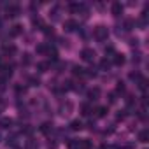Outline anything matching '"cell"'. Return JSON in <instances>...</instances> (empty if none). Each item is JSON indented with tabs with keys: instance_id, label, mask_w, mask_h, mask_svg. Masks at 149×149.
Listing matches in <instances>:
<instances>
[{
	"instance_id": "7c38bea8",
	"label": "cell",
	"mask_w": 149,
	"mask_h": 149,
	"mask_svg": "<svg viewBox=\"0 0 149 149\" xmlns=\"http://www.w3.org/2000/svg\"><path fill=\"white\" fill-rule=\"evenodd\" d=\"M147 140H149V132H147V130H142V132H139V142L146 144Z\"/></svg>"
},
{
	"instance_id": "5b68a950",
	"label": "cell",
	"mask_w": 149,
	"mask_h": 149,
	"mask_svg": "<svg viewBox=\"0 0 149 149\" xmlns=\"http://www.w3.org/2000/svg\"><path fill=\"white\" fill-rule=\"evenodd\" d=\"M112 56H114V58H112L114 65H123V63H125V54H121V53H114Z\"/></svg>"
},
{
	"instance_id": "8992f818",
	"label": "cell",
	"mask_w": 149,
	"mask_h": 149,
	"mask_svg": "<svg viewBox=\"0 0 149 149\" xmlns=\"http://www.w3.org/2000/svg\"><path fill=\"white\" fill-rule=\"evenodd\" d=\"M76 28H77V23L74 21V19H67V21H65V30H67V32H74Z\"/></svg>"
},
{
	"instance_id": "7402d4cb",
	"label": "cell",
	"mask_w": 149,
	"mask_h": 149,
	"mask_svg": "<svg viewBox=\"0 0 149 149\" xmlns=\"http://www.w3.org/2000/svg\"><path fill=\"white\" fill-rule=\"evenodd\" d=\"M90 112H91V107H90L88 104L81 105V114H83V116H90Z\"/></svg>"
},
{
	"instance_id": "d6986e66",
	"label": "cell",
	"mask_w": 149,
	"mask_h": 149,
	"mask_svg": "<svg viewBox=\"0 0 149 149\" xmlns=\"http://www.w3.org/2000/svg\"><path fill=\"white\" fill-rule=\"evenodd\" d=\"M4 53H7V54H9V53H11V54L16 53V46H14V44H4Z\"/></svg>"
},
{
	"instance_id": "6da1fadb",
	"label": "cell",
	"mask_w": 149,
	"mask_h": 149,
	"mask_svg": "<svg viewBox=\"0 0 149 149\" xmlns=\"http://www.w3.org/2000/svg\"><path fill=\"white\" fill-rule=\"evenodd\" d=\"M93 35H95V39L97 40H107V37H109V30H107V26H97L95 30H93Z\"/></svg>"
},
{
	"instance_id": "52a82bcc",
	"label": "cell",
	"mask_w": 149,
	"mask_h": 149,
	"mask_svg": "<svg viewBox=\"0 0 149 149\" xmlns=\"http://www.w3.org/2000/svg\"><path fill=\"white\" fill-rule=\"evenodd\" d=\"M70 130H72V132H79V130H83V123H81L79 119H74V121L70 123Z\"/></svg>"
},
{
	"instance_id": "9c48e42d",
	"label": "cell",
	"mask_w": 149,
	"mask_h": 149,
	"mask_svg": "<svg viewBox=\"0 0 149 149\" xmlns=\"http://www.w3.org/2000/svg\"><path fill=\"white\" fill-rule=\"evenodd\" d=\"M7 146H11V147H18V146H19V137H18V135L9 137V139H7Z\"/></svg>"
},
{
	"instance_id": "3957f363",
	"label": "cell",
	"mask_w": 149,
	"mask_h": 149,
	"mask_svg": "<svg viewBox=\"0 0 149 149\" xmlns=\"http://www.w3.org/2000/svg\"><path fill=\"white\" fill-rule=\"evenodd\" d=\"M111 13H112L114 16H121V14H123V6H121L119 2H114V4L111 6Z\"/></svg>"
},
{
	"instance_id": "f546056e",
	"label": "cell",
	"mask_w": 149,
	"mask_h": 149,
	"mask_svg": "<svg viewBox=\"0 0 149 149\" xmlns=\"http://www.w3.org/2000/svg\"><path fill=\"white\" fill-rule=\"evenodd\" d=\"M0 139H2V133H0Z\"/></svg>"
},
{
	"instance_id": "484cf974",
	"label": "cell",
	"mask_w": 149,
	"mask_h": 149,
	"mask_svg": "<svg viewBox=\"0 0 149 149\" xmlns=\"http://www.w3.org/2000/svg\"><path fill=\"white\" fill-rule=\"evenodd\" d=\"M116 91H118V93H125V84H123V83H118Z\"/></svg>"
},
{
	"instance_id": "ba28073f",
	"label": "cell",
	"mask_w": 149,
	"mask_h": 149,
	"mask_svg": "<svg viewBox=\"0 0 149 149\" xmlns=\"http://www.w3.org/2000/svg\"><path fill=\"white\" fill-rule=\"evenodd\" d=\"M18 14H19V7H18V6H9V7H7V16L14 18V16H18Z\"/></svg>"
},
{
	"instance_id": "e0dca14e",
	"label": "cell",
	"mask_w": 149,
	"mask_h": 149,
	"mask_svg": "<svg viewBox=\"0 0 149 149\" xmlns=\"http://www.w3.org/2000/svg\"><path fill=\"white\" fill-rule=\"evenodd\" d=\"M13 76V68L11 67H4L2 68V79H7V77H11Z\"/></svg>"
},
{
	"instance_id": "d4e9b609",
	"label": "cell",
	"mask_w": 149,
	"mask_h": 149,
	"mask_svg": "<svg viewBox=\"0 0 149 149\" xmlns=\"http://www.w3.org/2000/svg\"><path fill=\"white\" fill-rule=\"evenodd\" d=\"M74 74H76V76H83V74H84V68H81V67H74Z\"/></svg>"
},
{
	"instance_id": "7a4b0ae2",
	"label": "cell",
	"mask_w": 149,
	"mask_h": 149,
	"mask_svg": "<svg viewBox=\"0 0 149 149\" xmlns=\"http://www.w3.org/2000/svg\"><path fill=\"white\" fill-rule=\"evenodd\" d=\"M95 56H97V53H95L91 47H84V49L81 51V58H83L84 61H93Z\"/></svg>"
},
{
	"instance_id": "2e32d148",
	"label": "cell",
	"mask_w": 149,
	"mask_h": 149,
	"mask_svg": "<svg viewBox=\"0 0 149 149\" xmlns=\"http://www.w3.org/2000/svg\"><path fill=\"white\" fill-rule=\"evenodd\" d=\"M70 11L72 13H81V11H86L83 4H70Z\"/></svg>"
},
{
	"instance_id": "5bb4252c",
	"label": "cell",
	"mask_w": 149,
	"mask_h": 149,
	"mask_svg": "<svg viewBox=\"0 0 149 149\" xmlns=\"http://www.w3.org/2000/svg\"><path fill=\"white\" fill-rule=\"evenodd\" d=\"M11 125H13L11 118H0V126L2 128H11Z\"/></svg>"
},
{
	"instance_id": "30bf717a",
	"label": "cell",
	"mask_w": 149,
	"mask_h": 149,
	"mask_svg": "<svg viewBox=\"0 0 149 149\" xmlns=\"http://www.w3.org/2000/svg\"><path fill=\"white\" fill-rule=\"evenodd\" d=\"M98 97H100V90H98V88H93V90L88 91V98H90V100H97Z\"/></svg>"
},
{
	"instance_id": "4316f807",
	"label": "cell",
	"mask_w": 149,
	"mask_h": 149,
	"mask_svg": "<svg viewBox=\"0 0 149 149\" xmlns=\"http://www.w3.org/2000/svg\"><path fill=\"white\" fill-rule=\"evenodd\" d=\"M25 58H23V63L26 65V63H30V54H23Z\"/></svg>"
},
{
	"instance_id": "8fae6325",
	"label": "cell",
	"mask_w": 149,
	"mask_h": 149,
	"mask_svg": "<svg viewBox=\"0 0 149 149\" xmlns=\"http://www.w3.org/2000/svg\"><path fill=\"white\" fill-rule=\"evenodd\" d=\"M70 111H72V104L70 102H67V104H61V107H60V112L65 116V114H70Z\"/></svg>"
},
{
	"instance_id": "277c9868",
	"label": "cell",
	"mask_w": 149,
	"mask_h": 149,
	"mask_svg": "<svg viewBox=\"0 0 149 149\" xmlns=\"http://www.w3.org/2000/svg\"><path fill=\"white\" fill-rule=\"evenodd\" d=\"M76 149H91V142L88 139H81V140H77Z\"/></svg>"
},
{
	"instance_id": "ffe728a7",
	"label": "cell",
	"mask_w": 149,
	"mask_h": 149,
	"mask_svg": "<svg viewBox=\"0 0 149 149\" xmlns=\"http://www.w3.org/2000/svg\"><path fill=\"white\" fill-rule=\"evenodd\" d=\"M95 112H97V118H104V116L109 112V109H107V107H97Z\"/></svg>"
},
{
	"instance_id": "9a60e30c",
	"label": "cell",
	"mask_w": 149,
	"mask_h": 149,
	"mask_svg": "<svg viewBox=\"0 0 149 149\" xmlns=\"http://www.w3.org/2000/svg\"><path fill=\"white\" fill-rule=\"evenodd\" d=\"M37 68H39L40 72H47V70L51 68V63H49V61H40V63L37 65Z\"/></svg>"
},
{
	"instance_id": "603a6c76",
	"label": "cell",
	"mask_w": 149,
	"mask_h": 149,
	"mask_svg": "<svg viewBox=\"0 0 149 149\" xmlns=\"http://www.w3.org/2000/svg\"><path fill=\"white\" fill-rule=\"evenodd\" d=\"M47 51H49V46L47 44H39L37 46V53H46L47 54Z\"/></svg>"
},
{
	"instance_id": "cb8c5ba5",
	"label": "cell",
	"mask_w": 149,
	"mask_h": 149,
	"mask_svg": "<svg viewBox=\"0 0 149 149\" xmlns=\"http://www.w3.org/2000/svg\"><path fill=\"white\" fill-rule=\"evenodd\" d=\"M100 67H102V70H109V67H111V61L105 58V60H102V61H100Z\"/></svg>"
},
{
	"instance_id": "83f0119b",
	"label": "cell",
	"mask_w": 149,
	"mask_h": 149,
	"mask_svg": "<svg viewBox=\"0 0 149 149\" xmlns=\"http://www.w3.org/2000/svg\"><path fill=\"white\" fill-rule=\"evenodd\" d=\"M109 102H111V104H114V102H116V95H114V93H111V95H109Z\"/></svg>"
},
{
	"instance_id": "f1b7e54d",
	"label": "cell",
	"mask_w": 149,
	"mask_h": 149,
	"mask_svg": "<svg viewBox=\"0 0 149 149\" xmlns=\"http://www.w3.org/2000/svg\"><path fill=\"white\" fill-rule=\"evenodd\" d=\"M121 149H133L132 146H125V147H121Z\"/></svg>"
},
{
	"instance_id": "ac0fdd59",
	"label": "cell",
	"mask_w": 149,
	"mask_h": 149,
	"mask_svg": "<svg viewBox=\"0 0 149 149\" xmlns=\"http://www.w3.org/2000/svg\"><path fill=\"white\" fill-rule=\"evenodd\" d=\"M21 32H23V26H21V25H14V26L11 28V35H13V37H16V35H19Z\"/></svg>"
},
{
	"instance_id": "4fadbf2b",
	"label": "cell",
	"mask_w": 149,
	"mask_h": 149,
	"mask_svg": "<svg viewBox=\"0 0 149 149\" xmlns=\"http://www.w3.org/2000/svg\"><path fill=\"white\" fill-rule=\"evenodd\" d=\"M51 130H53V123H49V121H47V123H42V126H40V132H42L44 135H47Z\"/></svg>"
},
{
	"instance_id": "44dd1931",
	"label": "cell",
	"mask_w": 149,
	"mask_h": 149,
	"mask_svg": "<svg viewBox=\"0 0 149 149\" xmlns=\"http://www.w3.org/2000/svg\"><path fill=\"white\" fill-rule=\"evenodd\" d=\"M130 79H132V81H135V83H140V81H142L144 77L140 76L139 72H132V74H130Z\"/></svg>"
}]
</instances>
